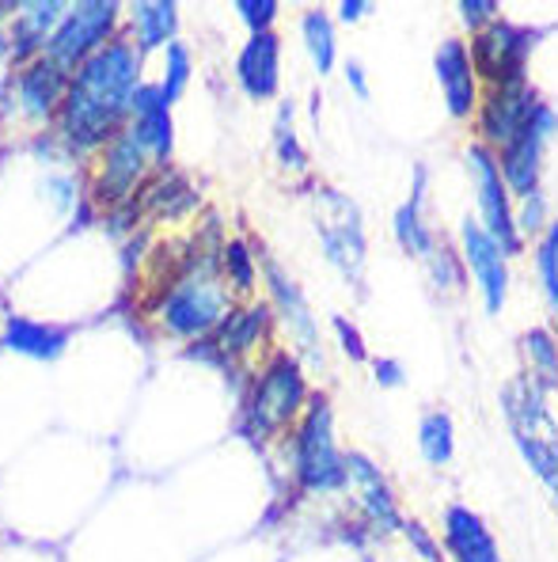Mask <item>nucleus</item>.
<instances>
[{
	"label": "nucleus",
	"instance_id": "15",
	"mask_svg": "<svg viewBox=\"0 0 558 562\" xmlns=\"http://www.w3.org/2000/svg\"><path fill=\"white\" fill-rule=\"evenodd\" d=\"M464 255H467V270H471L475 285L482 293L490 316H498L509 293V262L505 251L482 233L479 221H464Z\"/></svg>",
	"mask_w": 558,
	"mask_h": 562
},
{
	"label": "nucleus",
	"instance_id": "27",
	"mask_svg": "<svg viewBox=\"0 0 558 562\" xmlns=\"http://www.w3.org/2000/svg\"><path fill=\"white\" fill-rule=\"evenodd\" d=\"M418 445H422V457L425 464L433 468H445L456 452V429H453V418L445 411H430L418 422Z\"/></svg>",
	"mask_w": 558,
	"mask_h": 562
},
{
	"label": "nucleus",
	"instance_id": "41",
	"mask_svg": "<svg viewBox=\"0 0 558 562\" xmlns=\"http://www.w3.org/2000/svg\"><path fill=\"white\" fill-rule=\"evenodd\" d=\"M346 80H350V88H354V92L365 99L368 95V80H365V72H361V65L357 61H350L346 65Z\"/></svg>",
	"mask_w": 558,
	"mask_h": 562
},
{
	"label": "nucleus",
	"instance_id": "29",
	"mask_svg": "<svg viewBox=\"0 0 558 562\" xmlns=\"http://www.w3.org/2000/svg\"><path fill=\"white\" fill-rule=\"evenodd\" d=\"M220 278H225L228 293H251L259 281V262L251 255L248 239H228L220 251Z\"/></svg>",
	"mask_w": 558,
	"mask_h": 562
},
{
	"label": "nucleus",
	"instance_id": "10",
	"mask_svg": "<svg viewBox=\"0 0 558 562\" xmlns=\"http://www.w3.org/2000/svg\"><path fill=\"white\" fill-rule=\"evenodd\" d=\"M149 171H156L149 164V156L137 148L129 130H122L118 137L106 140V148L100 153V176H95V183H92L95 202H100L106 213L122 210L126 202H134L137 187L145 183Z\"/></svg>",
	"mask_w": 558,
	"mask_h": 562
},
{
	"label": "nucleus",
	"instance_id": "39",
	"mask_svg": "<svg viewBox=\"0 0 558 562\" xmlns=\"http://www.w3.org/2000/svg\"><path fill=\"white\" fill-rule=\"evenodd\" d=\"M373 373H376V380H380L384 387H399V384L407 380V373H403V369H399L391 358H376V361H373Z\"/></svg>",
	"mask_w": 558,
	"mask_h": 562
},
{
	"label": "nucleus",
	"instance_id": "42",
	"mask_svg": "<svg viewBox=\"0 0 558 562\" xmlns=\"http://www.w3.org/2000/svg\"><path fill=\"white\" fill-rule=\"evenodd\" d=\"M8 54H12V46H8V27L0 23V61H4Z\"/></svg>",
	"mask_w": 558,
	"mask_h": 562
},
{
	"label": "nucleus",
	"instance_id": "17",
	"mask_svg": "<svg viewBox=\"0 0 558 562\" xmlns=\"http://www.w3.org/2000/svg\"><path fill=\"white\" fill-rule=\"evenodd\" d=\"M433 69L441 80V95H445V111L453 119H471L479 106V77H475L471 54H467L464 38H445L433 57Z\"/></svg>",
	"mask_w": 558,
	"mask_h": 562
},
{
	"label": "nucleus",
	"instance_id": "9",
	"mask_svg": "<svg viewBox=\"0 0 558 562\" xmlns=\"http://www.w3.org/2000/svg\"><path fill=\"white\" fill-rule=\"evenodd\" d=\"M558 114L547 103L536 106L532 122L521 130L498 156V168H502L505 190H516V198H528L539 190V171H544V145L555 134Z\"/></svg>",
	"mask_w": 558,
	"mask_h": 562
},
{
	"label": "nucleus",
	"instance_id": "23",
	"mask_svg": "<svg viewBox=\"0 0 558 562\" xmlns=\"http://www.w3.org/2000/svg\"><path fill=\"white\" fill-rule=\"evenodd\" d=\"M0 342H4V350L20 353V358L57 361L65 353V346H69V330L38 324V319H27V316H8Z\"/></svg>",
	"mask_w": 558,
	"mask_h": 562
},
{
	"label": "nucleus",
	"instance_id": "7",
	"mask_svg": "<svg viewBox=\"0 0 558 562\" xmlns=\"http://www.w3.org/2000/svg\"><path fill=\"white\" fill-rule=\"evenodd\" d=\"M539 38H544V31L521 27V23H505V20H494L490 27L475 31L471 43H467L475 77L487 80V88L528 80V57Z\"/></svg>",
	"mask_w": 558,
	"mask_h": 562
},
{
	"label": "nucleus",
	"instance_id": "32",
	"mask_svg": "<svg viewBox=\"0 0 558 562\" xmlns=\"http://www.w3.org/2000/svg\"><path fill=\"white\" fill-rule=\"evenodd\" d=\"M536 267H539V281L547 289V301L558 312V221L547 225L544 239H539V251H536Z\"/></svg>",
	"mask_w": 558,
	"mask_h": 562
},
{
	"label": "nucleus",
	"instance_id": "33",
	"mask_svg": "<svg viewBox=\"0 0 558 562\" xmlns=\"http://www.w3.org/2000/svg\"><path fill=\"white\" fill-rule=\"evenodd\" d=\"M232 8L251 35H270L274 23H277V15H282V4H277V0H236Z\"/></svg>",
	"mask_w": 558,
	"mask_h": 562
},
{
	"label": "nucleus",
	"instance_id": "14",
	"mask_svg": "<svg viewBox=\"0 0 558 562\" xmlns=\"http://www.w3.org/2000/svg\"><path fill=\"white\" fill-rule=\"evenodd\" d=\"M323 198L331 202V221L319 225L323 236V251L327 259L339 267V274L346 281H357L361 267H365V233H361V217L357 210L334 190H323Z\"/></svg>",
	"mask_w": 558,
	"mask_h": 562
},
{
	"label": "nucleus",
	"instance_id": "16",
	"mask_svg": "<svg viewBox=\"0 0 558 562\" xmlns=\"http://www.w3.org/2000/svg\"><path fill=\"white\" fill-rule=\"evenodd\" d=\"M346 479L357 491L361 514L376 532H396L403 528V514H399V502L391 494V483L384 479V471L365 457V452H346Z\"/></svg>",
	"mask_w": 558,
	"mask_h": 562
},
{
	"label": "nucleus",
	"instance_id": "6",
	"mask_svg": "<svg viewBox=\"0 0 558 562\" xmlns=\"http://www.w3.org/2000/svg\"><path fill=\"white\" fill-rule=\"evenodd\" d=\"M118 20H122V8L114 4V0H80V4H69V12L57 23L43 57L65 72L80 69V65L92 54H100L111 38H118Z\"/></svg>",
	"mask_w": 558,
	"mask_h": 562
},
{
	"label": "nucleus",
	"instance_id": "35",
	"mask_svg": "<svg viewBox=\"0 0 558 562\" xmlns=\"http://www.w3.org/2000/svg\"><path fill=\"white\" fill-rule=\"evenodd\" d=\"M403 536L410 540V548H414V555L418 559H425V562H445V548H441L437 540H433L430 532H425L418 520H403Z\"/></svg>",
	"mask_w": 558,
	"mask_h": 562
},
{
	"label": "nucleus",
	"instance_id": "2",
	"mask_svg": "<svg viewBox=\"0 0 558 562\" xmlns=\"http://www.w3.org/2000/svg\"><path fill=\"white\" fill-rule=\"evenodd\" d=\"M232 312V293L220 281L217 251H198L168 285L156 293L152 316L163 335L183 342H205Z\"/></svg>",
	"mask_w": 558,
	"mask_h": 562
},
{
	"label": "nucleus",
	"instance_id": "21",
	"mask_svg": "<svg viewBox=\"0 0 558 562\" xmlns=\"http://www.w3.org/2000/svg\"><path fill=\"white\" fill-rule=\"evenodd\" d=\"M441 525H445V555L453 562H502L494 532L475 509L448 506Z\"/></svg>",
	"mask_w": 558,
	"mask_h": 562
},
{
	"label": "nucleus",
	"instance_id": "30",
	"mask_svg": "<svg viewBox=\"0 0 558 562\" xmlns=\"http://www.w3.org/2000/svg\"><path fill=\"white\" fill-rule=\"evenodd\" d=\"M186 85H191V46L186 43H168L163 46V80H160V92L168 95V103L183 99Z\"/></svg>",
	"mask_w": 558,
	"mask_h": 562
},
{
	"label": "nucleus",
	"instance_id": "22",
	"mask_svg": "<svg viewBox=\"0 0 558 562\" xmlns=\"http://www.w3.org/2000/svg\"><path fill=\"white\" fill-rule=\"evenodd\" d=\"M274 330V312L266 304H240L228 312V319L217 327V350L225 361H243L259 342H266V335Z\"/></svg>",
	"mask_w": 558,
	"mask_h": 562
},
{
	"label": "nucleus",
	"instance_id": "19",
	"mask_svg": "<svg viewBox=\"0 0 558 562\" xmlns=\"http://www.w3.org/2000/svg\"><path fill=\"white\" fill-rule=\"evenodd\" d=\"M262 278H266V289H270V301H274V316L289 327V335L297 338L300 346L308 350V358L316 361L319 358V327H316V316L305 304V293L300 285L285 274L277 262H262Z\"/></svg>",
	"mask_w": 558,
	"mask_h": 562
},
{
	"label": "nucleus",
	"instance_id": "37",
	"mask_svg": "<svg viewBox=\"0 0 558 562\" xmlns=\"http://www.w3.org/2000/svg\"><path fill=\"white\" fill-rule=\"evenodd\" d=\"M425 262L433 267V281H437V285H459V262H456L453 247H433Z\"/></svg>",
	"mask_w": 558,
	"mask_h": 562
},
{
	"label": "nucleus",
	"instance_id": "8",
	"mask_svg": "<svg viewBox=\"0 0 558 562\" xmlns=\"http://www.w3.org/2000/svg\"><path fill=\"white\" fill-rule=\"evenodd\" d=\"M467 168L475 179V194H479V225L482 233L494 239L498 247L509 255L521 251V236H516V217H513V202H509V190L498 168V156L487 145H471L467 148Z\"/></svg>",
	"mask_w": 558,
	"mask_h": 562
},
{
	"label": "nucleus",
	"instance_id": "1",
	"mask_svg": "<svg viewBox=\"0 0 558 562\" xmlns=\"http://www.w3.org/2000/svg\"><path fill=\"white\" fill-rule=\"evenodd\" d=\"M145 54L126 35L111 38L100 54L69 72V92L54 119L57 145L72 156L103 153L106 140L118 137L129 122V103L141 88Z\"/></svg>",
	"mask_w": 558,
	"mask_h": 562
},
{
	"label": "nucleus",
	"instance_id": "34",
	"mask_svg": "<svg viewBox=\"0 0 558 562\" xmlns=\"http://www.w3.org/2000/svg\"><path fill=\"white\" fill-rule=\"evenodd\" d=\"M456 12H459V20H464V27L471 31V35H475V31H482V27H490V23L498 20L494 0H459Z\"/></svg>",
	"mask_w": 558,
	"mask_h": 562
},
{
	"label": "nucleus",
	"instance_id": "4",
	"mask_svg": "<svg viewBox=\"0 0 558 562\" xmlns=\"http://www.w3.org/2000/svg\"><path fill=\"white\" fill-rule=\"evenodd\" d=\"M293 471L305 494H334L346 491V452L334 445V415L327 395L311 392L305 418L297 422V441H293Z\"/></svg>",
	"mask_w": 558,
	"mask_h": 562
},
{
	"label": "nucleus",
	"instance_id": "11",
	"mask_svg": "<svg viewBox=\"0 0 558 562\" xmlns=\"http://www.w3.org/2000/svg\"><path fill=\"white\" fill-rule=\"evenodd\" d=\"M544 103L528 88V80H516V85L487 88V99L479 103V145H490V153H502V148L521 134L532 122L536 106Z\"/></svg>",
	"mask_w": 558,
	"mask_h": 562
},
{
	"label": "nucleus",
	"instance_id": "31",
	"mask_svg": "<svg viewBox=\"0 0 558 562\" xmlns=\"http://www.w3.org/2000/svg\"><path fill=\"white\" fill-rule=\"evenodd\" d=\"M274 153L285 168L293 171H305L308 168V153L300 148V137H297V126H293V103H282L277 111V122H274Z\"/></svg>",
	"mask_w": 558,
	"mask_h": 562
},
{
	"label": "nucleus",
	"instance_id": "18",
	"mask_svg": "<svg viewBox=\"0 0 558 562\" xmlns=\"http://www.w3.org/2000/svg\"><path fill=\"white\" fill-rule=\"evenodd\" d=\"M236 80H240V92L254 103H266L277 95V88H282V38H277V31L251 35L243 43L240 57H236Z\"/></svg>",
	"mask_w": 558,
	"mask_h": 562
},
{
	"label": "nucleus",
	"instance_id": "12",
	"mask_svg": "<svg viewBox=\"0 0 558 562\" xmlns=\"http://www.w3.org/2000/svg\"><path fill=\"white\" fill-rule=\"evenodd\" d=\"M129 137L137 140L152 168H168L171 148H175V126H171V103L160 92V85H141L129 103Z\"/></svg>",
	"mask_w": 558,
	"mask_h": 562
},
{
	"label": "nucleus",
	"instance_id": "36",
	"mask_svg": "<svg viewBox=\"0 0 558 562\" xmlns=\"http://www.w3.org/2000/svg\"><path fill=\"white\" fill-rule=\"evenodd\" d=\"M521 202H524V210H516V213H521L524 233L544 236L547 233V198H544V190H536V194L521 198Z\"/></svg>",
	"mask_w": 558,
	"mask_h": 562
},
{
	"label": "nucleus",
	"instance_id": "38",
	"mask_svg": "<svg viewBox=\"0 0 558 562\" xmlns=\"http://www.w3.org/2000/svg\"><path fill=\"white\" fill-rule=\"evenodd\" d=\"M334 335H339V342H342V350L350 353L354 361H368V350H365V338L357 335V327L350 324L346 316H334Z\"/></svg>",
	"mask_w": 558,
	"mask_h": 562
},
{
	"label": "nucleus",
	"instance_id": "20",
	"mask_svg": "<svg viewBox=\"0 0 558 562\" xmlns=\"http://www.w3.org/2000/svg\"><path fill=\"white\" fill-rule=\"evenodd\" d=\"M65 12H69L65 0H31V4H20L15 20L8 23V46H12L15 61L31 65L35 57H43V49L50 46Z\"/></svg>",
	"mask_w": 558,
	"mask_h": 562
},
{
	"label": "nucleus",
	"instance_id": "28",
	"mask_svg": "<svg viewBox=\"0 0 558 562\" xmlns=\"http://www.w3.org/2000/svg\"><path fill=\"white\" fill-rule=\"evenodd\" d=\"M524 358H528V366H532V380H536L544 392H558V342L547 330H528L524 335Z\"/></svg>",
	"mask_w": 558,
	"mask_h": 562
},
{
	"label": "nucleus",
	"instance_id": "3",
	"mask_svg": "<svg viewBox=\"0 0 558 562\" xmlns=\"http://www.w3.org/2000/svg\"><path fill=\"white\" fill-rule=\"evenodd\" d=\"M502 407L524 464L558 502V422L547 407V392L532 376H513L502 392Z\"/></svg>",
	"mask_w": 558,
	"mask_h": 562
},
{
	"label": "nucleus",
	"instance_id": "26",
	"mask_svg": "<svg viewBox=\"0 0 558 562\" xmlns=\"http://www.w3.org/2000/svg\"><path fill=\"white\" fill-rule=\"evenodd\" d=\"M300 38H305V49L316 65L319 77L334 69V57H339V31H334V20L327 8H308L300 15Z\"/></svg>",
	"mask_w": 558,
	"mask_h": 562
},
{
	"label": "nucleus",
	"instance_id": "25",
	"mask_svg": "<svg viewBox=\"0 0 558 562\" xmlns=\"http://www.w3.org/2000/svg\"><path fill=\"white\" fill-rule=\"evenodd\" d=\"M425 168L414 171V190H410V198L396 210V217H391V228H396V239L403 244L407 255H414V259H430L433 251V236L430 228H425L422 221V190H425Z\"/></svg>",
	"mask_w": 558,
	"mask_h": 562
},
{
	"label": "nucleus",
	"instance_id": "13",
	"mask_svg": "<svg viewBox=\"0 0 558 562\" xmlns=\"http://www.w3.org/2000/svg\"><path fill=\"white\" fill-rule=\"evenodd\" d=\"M15 106L31 126H46L61 111V99L69 92V72L57 69L46 57H35L31 65H20V77H15Z\"/></svg>",
	"mask_w": 558,
	"mask_h": 562
},
{
	"label": "nucleus",
	"instance_id": "40",
	"mask_svg": "<svg viewBox=\"0 0 558 562\" xmlns=\"http://www.w3.org/2000/svg\"><path fill=\"white\" fill-rule=\"evenodd\" d=\"M368 12H373V4H350V0H346V4H339V20L342 23H357V20H365Z\"/></svg>",
	"mask_w": 558,
	"mask_h": 562
},
{
	"label": "nucleus",
	"instance_id": "24",
	"mask_svg": "<svg viewBox=\"0 0 558 562\" xmlns=\"http://www.w3.org/2000/svg\"><path fill=\"white\" fill-rule=\"evenodd\" d=\"M179 31V4L171 0H141V4H129V43L141 54L163 49L175 43Z\"/></svg>",
	"mask_w": 558,
	"mask_h": 562
},
{
	"label": "nucleus",
	"instance_id": "5",
	"mask_svg": "<svg viewBox=\"0 0 558 562\" xmlns=\"http://www.w3.org/2000/svg\"><path fill=\"white\" fill-rule=\"evenodd\" d=\"M311 387L305 380V369L293 353H277L266 361V369L251 384L248 395V415H243V429L251 437H274L289 429L308 407Z\"/></svg>",
	"mask_w": 558,
	"mask_h": 562
}]
</instances>
